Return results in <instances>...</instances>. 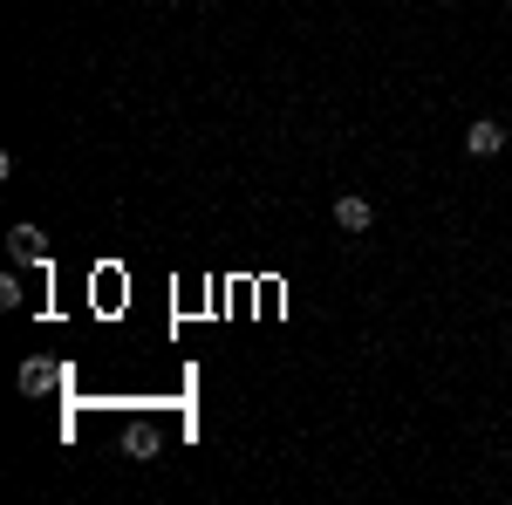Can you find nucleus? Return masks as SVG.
Instances as JSON below:
<instances>
[{
  "label": "nucleus",
  "mask_w": 512,
  "mask_h": 505,
  "mask_svg": "<svg viewBox=\"0 0 512 505\" xmlns=\"http://www.w3.org/2000/svg\"><path fill=\"white\" fill-rule=\"evenodd\" d=\"M335 226L342 233H369V198H335Z\"/></svg>",
  "instance_id": "nucleus-4"
},
{
  "label": "nucleus",
  "mask_w": 512,
  "mask_h": 505,
  "mask_svg": "<svg viewBox=\"0 0 512 505\" xmlns=\"http://www.w3.org/2000/svg\"><path fill=\"white\" fill-rule=\"evenodd\" d=\"M7 253H14V267H41L48 253H41V226H14L7 233Z\"/></svg>",
  "instance_id": "nucleus-2"
},
{
  "label": "nucleus",
  "mask_w": 512,
  "mask_h": 505,
  "mask_svg": "<svg viewBox=\"0 0 512 505\" xmlns=\"http://www.w3.org/2000/svg\"><path fill=\"white\" fill-rule=\"evenodd\" d=\"M14 383L28 389V396H55V389H62V369H55V362H21V376H14Z\"/></svg>",
  "instance_id": "nucleus-1"
},
{
  "label": "nucleus",
  "mask_w": 512,
  "mask_h": 505,
  "mask_svg": "<svg viewBox=\"0 0 512 505\" xmlns=\"http://www.w3.org/2000/svg\"><path fill=\"white\" fill-rule=\"evenodd\" d=\"M499 144H506V130H499V123H485V117L465 130V151H472V157H499Z\"/></svg>",
  "instance_id": "nucleus-3"
}]
</instances>
